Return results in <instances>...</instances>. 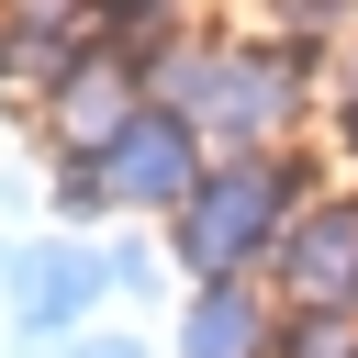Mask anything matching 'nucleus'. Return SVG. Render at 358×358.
<instances>
[{
    "label": "nucleus",
    "instance_id": "4",
    "mask_svg": "<svg viewBox=\"0 0 358 358\" xmlns=\"http://www.w3.org/2000/svg\"><path fill=\"white\" fill-rule=\"evenodd\" d=\"M257 336H268V313H257V291H246V280H213L179 347H190V358H257Z\"/></svg>",
    "mask_w": 358,
    "mask_h": 358
},
{
    "label": "nucleus",
    "instance_id": "2",
    "mask_svg": "<svg viewBox=\"0 0 358 358\" xmlns=\"http://www.w3.org/2000/svg\"><path fill=\"white\" fill-rule=\"evenodd\" d=\"M90 168H101L112 201H190V190H201V157H190V123H179V112H134Z\"/></svg>",
    "mask_w": 358,
    "mask_h": 358
},
{
    "label": "nucleus",
    "instance_id": "5",
    "mask_svg": "<svg viewBox=\"0 0 358 358\" xmlns=\"http://www.w3.org/2000/svg\"><path fill=\"white\" fill-rule=\"evenodd\" d=\"M78 358H134V347H78Z\"/></svg>",
    "mask_w": 358,
    "mask_h": 358
},
{
    "label": "nucleus",
    "instance_id": "1",
    "mask_svg": "<svg viewBox=\"0 0 358 358\" xmlns=\"http://www.w3.org/2000/svg\"><path fill=\"white\" fill-rule=\"evenodd\" d=\"M280 213H291V168H257V157H224L190 201H179V257L201 268V280H235L268 235H280Z\"/></svg>",
    "mask_w": 358,
    "mask_h": 358
},
{
    "label": "nucleus",
    "instance_id": "3",
    "mask_svg": "<svg viewBox=\"0 0 358 358\" xmlns=\"http://www.w3.org/2000/svg\"><path fill=\"white\" fill-rule=\"evenodd\" d=\"M0 280H11V324L45 347V336H67V324L101 302V280H112V268H101L90 246H11V257H0Z\"/></svg>",
    "mask_w": 358,
    "mask_h": 358
}]
</instances>
